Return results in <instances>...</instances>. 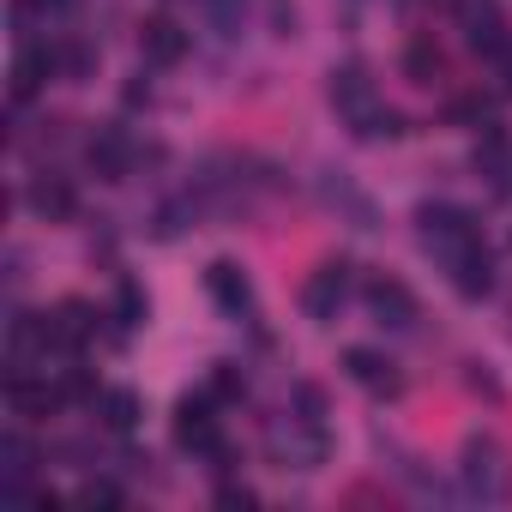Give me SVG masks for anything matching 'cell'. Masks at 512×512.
Returning <instances> with one entry per match:
<instances>
[{"label": "cell", "mask_w": 512, "mask_h": 512, "mask_svg": "<svg viewBox=\"0 0 512 512\" xmlns=\"http://www.w3.org/2000/svg\"><path fill=\"white\" fill-rule=\"evenodd\" d=\"M211 404H217L211 392H205V398H181V404H175V446H181V452H193V458H205L211 446H223Z\"/></svg>", "instance_id": "obj_6"}, {"label": "cell", "mask_w": 512, "mask_h": 512, "mask_svg": "<svg viewBox=\"0 0 512 512\" xmlns=\"http://www.w3.org/2000/svg\"><path fill=\"white\" fill-rule=\"evenodd\" d=\"M79 506H121V488L97 476V482H85V488H79Z\"/></svg>", "instance_id": "obj_19"}, {"label": "cell", "mask_w": 512, "mask_h": 512, "mask_svg": "<svg viewBox=\"0 0 512 512\" xmlns=\"http://www.w3.org/2000/svg\"><path fill=\"white\" fill-rule=\"evenodd\" d=\"M344 368H350V380H356L362 392H374V398H398V392H404V374H398L380 350H362V344H356V350H344Z\"/></svg>", "instance_id": "obj_8"}, {"label": "cell", "mask_w": 512, "mask_h": 512, "mask_svg": "<svg viewBox=\"0 0 512 512\" xmlns=\"http://www.w3.org/2000/svg\"><path fill=\"white\" fill-rule=\"evenodd\" d=\"M326 91H332V109L350 121V133H356V127H362V121L380 109V97H374V79H368V67H362V61H344V67H332V85H326Z\"/></svg>", "instance_id": "obj_4"}, {"label": "cell", "mask_w": 512, "mask_h": 512, "mask_svg": "<svg viewBox=\"0 0 512 512\" xmlns=\"http://www.w3.org/2000/svg\"><path fill=\"white\" fill-rule=\"evenodd\" d=\"M458 25H464V43L482 55V61H506L512 55V37H506V19L494 0H464L458 7Z\"/></svg>", "instance_id": "obj_3"}, {"label": "cell", "mask_w": 512, "mask_h": 512, "mask_svg": "<svg viewBox=\"0 0 512 512\" xmlns=\"http://www.w3.org/2000/svg\"><path fill=\"white\" fill-rule=\"evenodd\" d=\"M350 272H356L350 260H326V266L308 278V290H302V308H308L314 320H332V314L350 302Z\"/></svg>", "instance_id": "obj_7"}, {"label": "cell", "mask_w": 512, "mask_h": 512, "mask_svg": "<svg viewBox=\"0 0 512 512\" xmlns=\"http://www.w3.org/2000/svg\"><path fill=\"white\" fill-rule=\"evenodd\" d=\"M97 416H103L109 434H133V428H139V392H127V386L103 392V398H97Z\"/></svg>", "instance_id": "obj_15"}, {"label": "cell", "mask_w": 512, "mask_h": 512, "mask_svg": "<svg viewBox=\"0 0 512 512\" xmlns=\"http://www.w3.org/2000/svg\"><path fill=\"white\" fill-rule=\"evenodd\" d=\"M404 67H410L416 85H440V73H446V61H440L434 43H410V49H404Z\"/></svg>", "instance_id": "obj_16"}, {"label": "cell", "mask_w": 512, "mask_h": 512, "mask_svg": "<svg viewBox=\"0 0 512 512\" xmlns=\"http://www.w3.org/2000/svg\"><path fill=\"white\" fill-rule=\"evenodd\" d=\"M446 266V278H452V290L464 296V302H482L488 290H494V253H488V241L476 235L470 247H458L452 260H440Z\"/></svg>", "instance_id": "obj_5"}, {"label": "cell", "mask_w": 512, "mask_h": 512, "mask_svg": "<svg viewBox=\"0 0 512 512\" xmlns=\"http://www.w3.org/2000/svg\"><path fill=\"white\" fill-rule=\"evenodd\" d=\"M217 506H229V512H235V506H253V488H235V482H223V488H217Z\"/></svg>", "instance_id": "obj_20"}, {"label": "cell", "mask_w": 512, "mask_h": 512, "mask_svg": "<svg viewBox=\"0 0 512 512\" xmlns=\"http://www.w3.org/2000/svg\"><path fill=\"white\" fill-rule=\"evenodd\" d=\"M494 187H500V193H512V157H506V175H500Z\"/></svg>", "instance_id": "obj_22"}, {"label": "cell", "mask_w": 512, "mask_h": 512, "mask_svg": "<svg viewBox=\"0 0 512 512\" xmlns=\"http://www.w3.org/2000/svg\"><path fill=\"white\" fill-rule=\"evenodd\" d=\"M211 398H217V404H235V398H247V374H241L235 362H217V368H211Z\"/></svg>", "instance_id": "obj_18"}, {"label": "cell", "mask_w": 512, "mask_h": 512, "mask_svg": "<svg viewBox=\"0 0 512 512\" xmlns=\"http://www.w3.org/2000/svg\"><path fill=\"white\" fill-rule=\"evenodd\" d=\"M55 67H61V55H55V49H25V55H19V67H13V97H19V103H31Z\"/></svg>", "instance_id": "obj_13"}, {"label": "cell", "mask_w": 512, "mask_h": 512, "mask_svg": "<svg viewBox=\"0 0 512 512\" xmlns=\"http://www.w3.org/2000/svg\"><path fill=\"white\" fill-rule=\"evenodd\" d=\"M25 199H31V211H37V217H55V223H61V217H73V211H79V199H73V187H67V181H61V175H37V181H31V193H25Z\"/></svg>", "instance_id": "obj_14"}, {"label": "cell", "mask_w": 512, "mask_h": 512, "mask_svg": "<svg viewBox=\"0 0 512 512\" xmlns=\"http://www.w3.org/2000/svg\"><path fill=\"white\" fill-rule=\"evenodd\" d=\"M91 169H97L103 181H121V175L133 169V139H127L121 127H103V133L91 139Z\"/></svg>", "instance_id": "obj_12"}, {"label": "cell", "mask_w": 512, "mask_h": 512, "mask_svg": "<svg viewBox=\"0 0 512 512\" xmlns=\"http://www.w3.org/2000/svg\"><path fill=\"white\" fill-rule=\"evenodd\" d=\"M205 7H211V19H217L223 31H235V13H241V0H205Z\"/></svg>", "instance_id": "obj_21"}, {"label": "cell", "mask_w": 512, "mask_h": 512, "mask_svg": "<svg viewBox=\"0 0 512 512\" xmlns=\"http://www.w3.org/2000/svg\"><path fill=\"white\" fill-rule=\"evenodd\" d=\"M368 314H374L380 326H392V332H410V326H416V296H410L398 278H374V284H368Z\"/></svg>", "instance_id": "obj_10"}, {"label": "cell", "mask_w": 512, "mask_h": 512, "mask_svg": "<svg viewBox=\"0 0 512 512\" xmlns=\"http://www.w3.org/2000/svg\"><path fill=\"white\" fill-rule=\"evenodd\" d=\"M109 320H115V332H133V326L145 320V296H139V284H133V278H121V284H115V314H109Z\"/></svg>", "instance_id": "obj_17"}, {"label": "cell", "mask_w": 512, "mask_h": 512, "mask_svg": "<svg viewBox=\"0 0 512 512\" xmlns=\"http://www.w3.org/2000/svg\"><path fill=\"white\" fill-rule=\"evenodd\" d=\"M139 55H145V67H175V61H187V31L175 19H145Z\"/></svg>", "instance_id": "obj_11"}, {"label": "cell", "mask_w": 512, "mask_h": 512, "mask_svg": "<svg viewBox=\"0 0 512 512\" xmlns=\"http://www.w3.org/2000/svg\"><path fill=\"white\" fill-rule=\"evenodd\" d=\"M205 290H211V302H217L223 314H235V320L253 308V284H247V272H241L235 260H211V266H205Z\"/></svg>", "instance_id": "obj_9"}, {"label": "cell", "mask_w": 512, "mask_h": 512, "mask_svg": "<svg viewBox=\"0 0 512 512\" xmlns=\"http://www.w3.org/2000/svg\"><path fill=\"white\" fill-rule=\"evenodd\" d=\"M458 476H464V494L482 500V506H500V500L512 494V464H506V452H500L494 440H470Z\"/></svg>", "instance_id": "obj_1"}, {"label": "cell", "mask_w": 512, "mask_h": 512, "mask_svg": "<svg viewBox=\"0 0 512 512\" xmlns=\"http://www.w3.org/2000/svg\"><path fill=\"white\" fill-rule=\"evenodd\" d=\"M416 223H422V247L434 253V260H452L458 247L476 241V223H470V211H458V205H422Z\"/></svg>", "instance_id": "obj_2"}]
</instances>
